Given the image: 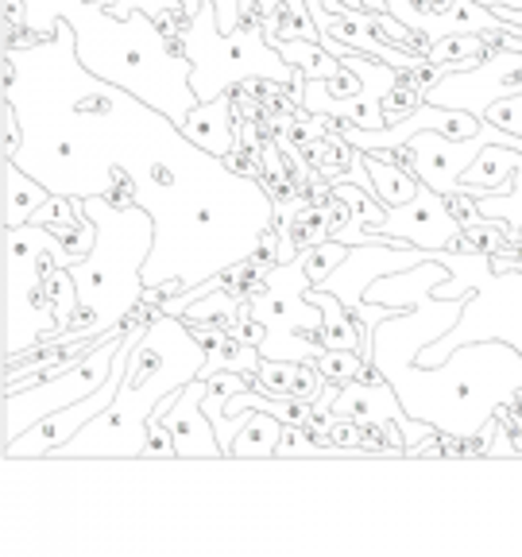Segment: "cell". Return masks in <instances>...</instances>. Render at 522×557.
Masks as SVG:
<instances>
[{
	"label": "cell",
	"instance_id": "1",
	"mask_svg": "<svg viewBox=\"0 0 522 557\" xmlns=\"http://www.w3.org/2000/svg\"><path fill=\"white\" fill-rule=\"evenodd\" d=\"M206 368V341L190 330L183 313H159L144 330L128 357V372L116 399L82 426L78 437H70L54 461H82V457H124V461H144L148 445L151 410L171 392L198 380Z\"/></svg>",
	"mask_w": 522,
	"mask_h": 557
},
{
	"label": "cell",
	"instance_id": "2",
	"mask_svg": "<svg viewBox=\"0 0 522 557\" xmlns=\"http://www.w3.org/2000/svg\"><path fill=\"white\" fill-rule=\"evenodd\" d=\"M62 16L78 32V59L89 74L128 89L183 128L201 101L190 86L194 62L183 39H166L148 12L116 20L94 0H78V9H62Z\"/></svg>",
	"mask_w": 522,
	"mask_h": 557
},
{
	"label": "cell",
	"instance_id": "3",
	"mask_svg": "<svg viewBox=\"0 0 522 557\" xmlns=\"http://www.w3.org/2000/svg\"><path fill=\"white\" fill-rule=\"evenodd\" d=\"M97 221V244L82 263L70 268L78 283V302L94 313L97 333H109L148 298L144 263L156 248V218L139 206H113L104 194L78 198Z\"/></svg>",
	"mask_w": 522,
	"mask_h": 557
},
{
	"label": "cell",
	"instance_id": "4",
	"mask_svg": "<svg viewBox=\"0 0 522 557\" xmlns=\"http://www.w3.org/2000/svg\"><path fill=\"white\" fill-rule=\"evenodd\" d=\"M430 260L452 271L445 283H437L434 295H469V302H464L461 322L442 341L418 352V364L437 368L452 348L469 345V341H507L522 352V268L496 271L492 252H457V248H437V252H430Z\"/></svg>",
	"mask_w": 522,
	"mask_h": 557
},
{
	"label": "cell",
	"instance_id": "5",
	"mask_svg": "<svg viewBox=\"0 0 522 557\" xmlns=\"http://www.w3.org/2000/svg\"><path fill=\"white\" fill-rule=\"evenodd\" d=\"M183 47L194 62L190 86L201 101H213V97L256 78H271L278 86H295L298 78V70L268 39V27L244 24L236 32H221L213 0H201L198 9H194V20L183 35Z\"/></svg>",
	"mask_w": 522,
	"mask_h": 557
},
{
	"label": "cell",
	"instance_id": "6",
	"mask_svg": "<svg viewBox=\"0 0 522 557\" xmlns=\"http://www.w3.org/2000/svg\"><path fill=\"white\" fill-rule=\"evenodd\" d=\"M159 313H163V306H156V302L144 298V302H139L136 310L116 325V330H109L104 333V341H97V345L89 348L78 364H70L66 372L51 375V380L32 383V387L4 392V445H12L20 434H27V430H32L39 418L51 414V410H62V407H70V403L94 395L97 387L113 375L116 352H121L124 337H128L139 322H151V318H159Z\"/></svg>",
	"mask_w": 522,
	"mask_h": 557
},
{
	"label": "cell",
	"instance_id": "7",
	"mask_svg": "<svg viewBox=\"0 0 522 557\" xmlns=\"http://www.w3.org/2000/svg\"><path fill=\"white\" fill-rule=\"evenodd\" d=\"M461 221L452 218L449 198L437 194L434 186H418V194L402 206H395L387 218L380 221L368 233L383 236V240H407L414 248H426V252H437V248H452L457 236H461Z\"/></svg>",
	"mask_w": 522,
	"mask_h": 557
},
{
	"label": "cell",
	"instance_id": "8",
	"mask_svg": "<svg viewBox=\"0 0 522 557\" xmlns=\"http://www.w3.org/2000/svg\"><path fill=\"white\" fill-rule=\"evenodd\" d=\"M201 399H206V375H198V380H190L186 387L166 395V399L151 410V418H163L166 426H171L174 445H178V461H228Z\"/></svg>",
	"mask_w": 522,
	"mask_h": 557
},
{
	"label": "cell",
	"instance_id": "9",
	"mask_svg": "<svg viewBox=\"0 0 522 557\" xmlns=\"http://www.w3.org/2000/svg\"><path fill=\"white\" fill-rule=\"evenodd\" d=\"M519 166H522V148H511V144H487V148L472 159L469 171L461 174V186H457V190L472 194V198L511 194Z\"/></svg>",
	"mask_w": 522,
	"mask_h": 557
},
{
	"label": "cell",
	"instance_id": "10",
	"mask_svg": "<svg viewBox=\"0 0 522 557\" xmlns=\"http://www.w3.org/2000/svg\"><path fill=\"white\" fill-rule=\"evenodd\" d=\"M233 94L236 89H228V94L213 97V101H198L194 104V113L186 116L183 124V136L194 139L198 148H206L209 156L225 159L228 151L236 148V128H233Z\"/></svg>",
	"mask_w": 522,
	"mask_h": 557
},
{
	"label": "cell",
	"instance_id": "11",
	"mask_svg": "<svg viewBox=\"0 0 522 557\" xmlns=\"http://www.w3.org/2000/svg\"><path fill=\"white\" fill-rule=\"evenodd\" d=\"M263 395H290V399H306L313 403L325 392V375L318 368V360H271L263 357L256 383Z\"/></svg>",
	"mask_w": 522,
	"mask_h": 557
},
{
	"label": "cell",
	"instance_id": "12",
	"mask_svg": "<svg viewBox=\"0 0 522 557\" xmlns=\"http://www.w3.org/2000/svg\"><path fill=\"white\" fill-rule=\"evenodd\" d=\"M240 418L244 422L233 437L236 461H275L278 437H283V426H287V422H278L271 410H260V407H248Z\"/></svg>",
	"mask_w": 522,
	"mask_h": 557
},
{
	"label": "cell",
	"instance_id": "13",
	"mask_svg": "<svg viewBox=\"0 0 522 557\" xmlns=\"http://www.w3.org/2000/svg\"><path fill=\"white\" fill-rule=\"evenodd\" d=\"M47 198H51V190H47L35 174H27L16 159H4V228L27 225L32 213L44 206Z\"/></svg>",
	"mask_w": 522,
	"mask_h": 557
},
{
	"label": "cell",
	"instance_id": "14",
	"mask_svg": "<svg viewBox=\"0 0 522 557\" xmlns=\"http://www.w3.org/2000/svg\"><path fill=\"white\" fill-rule=\"evenodd\" d=\"M364 166L368 174H372L375 183V198L383 201V206H402V201H410L418 194V186H422V178H418L414 171H407V166L391 163V159H380L375 151H364Z\"/></svg>",
	"mask_w": 522,
	"mask_h": 557
},
{
	"label": "cell",
	"instance_id": "15",
	"mask_svg": "<svg viewBox=\"0 0 522 557\" xmlns=\"http://www.w3.org/2000/svg\"><path fill=\"white\" fill-rule=\"evenodd\" d=\"M275 47L290 66L302 70L306 82H330L340 70V59L333 51H325L318 39H275Z\"/></svg>",
	"mask_w": 522,
	"mask_h": 557
},
{
	"label": "cell",
	"instance_id": "16",
	"mask_svg": "<svg viewBox=\"0 0 522 557\" xmlns=\"http://www.w3.org/2000/svg\"><path fill=\"white\" fill-rule=\"evenodd\" d=\"M268 39H318V20L310 12V0H275V9L268 12Z\"/></svg>",
	"mask_w": 522,
	"mask_h": 557
},
{
	"label": "cell",
	"instance_id": "17",
	"mask_svg": "<svg viewBox=\"0 0 522 557\" xmlns=\"http://www.w3.org/2000/svg\"><path fill=\"white\" fill-rule=\"evenodd\" d=\"M345 256H348V244L337 240V236H330V240H318V244H310V248H302L306 275H310L313 287H322L325 278H330L333 271L345 263Z\"/></svg>",
	"mask_w": 522,
	"mask_h": 557
},
{
	"label": "cell",
	"instance_id": "18",
	"mask_svg": "<svg viewBox=\"0 0 522 557\" xmlns=\"http://www.w3.org/2000/svg\"><path fill=\"white\" fill-rule=\"evenodd\" d=\"M295 457H330V449L310 434V426L287 422V426H283V437H278L275 461H295Z\"/></svg>",
	"mask_w": 522,
	"mask_h": 557
},
{
	"label": "cell",
	"instance_id": "19",
	"mask_svg": "<svg viewBox=\"0 0 522 557\" xmlns=\"http://www.w3.org/2000/svg\"><path fill=\"white\" fill-rule=\"evenodd\" d=\"M318 368H322L325 380L333 383H352L360 375V368H364V357H360L357 348H325L322 357H318Z\"/></svg>",
	"mask_w": 522,
	"mask_h": 557
},
{
	"label": "cell",
	"instance_id": "20",
	"mask_svg": "<svg viewBox=\"0 0 522 557\" xmlns=\"http://www.w3.org/2000/svg\"><path fill=\"white\" fill-rule=\"evenodd\" d=\"M487 124H496V128L511 132V136L522 139V89L519 94H507V97H496V101H487L480 109Z\"/></svg>",
	"mask_w": 522,
	"mask_h": 557
},
{
	"label": "cell",
	"instance_id": "21",
	"mask_svg": "<svg viewBox=\"0 0 522 557\" xmlns=\"http://www.w3.org/2000/svg\"><path fill=\"white\" fill-rule=\"evenodd\" d=\"M422 104H426V94L407 86V82H399L391 94L383 97V116H387V124H395V121H402V116L414 113V109H422Z\"/></svg>",
	"mask_w": 522,
	"mask_h": 557
},
{
	"label": "cell",
	"instance_id": "22",
	"mask_svg": "<svg viewBox=\"0 0 522 557\" xmlns=\"http://www.w3.org/2000/svg\"><path fill=\"white\" fill-rule=\"evenodd\" d=\"M144 461H178V445L163 418L148 422V445H144Z\"/></svg>",
	"mask_w": 522,
	"mask_h": 557
},
{
	"label": "cell",
	"instance_id": "23",
	"mask_svg": "<svg viewBox=\"0 0 522 557\" xmlns=\"http://www.w3.org/2000/svg\"><path fill=\"white\" fill-rule=\"evenodd\" d=\"M476 4H484V9H499V4H507V9H522V0H476Z\"/></svg>",
	"mask_w": 522,
	"mask_h": 557
},
{
	"label": "cell",
	"instance_id": "24",
	"mask_svg": "<svg viewBox=\"0 0 522 557\" xmlns=\"http://www.w3.org/2000/svg\"><path fill=\"white\" fill-rule=\"evenodd\" d=\"M94 4H97V0H94Z\"/></svg>",
	"mask_w": 522,
	"mask_h": 557
}]
</instances>
